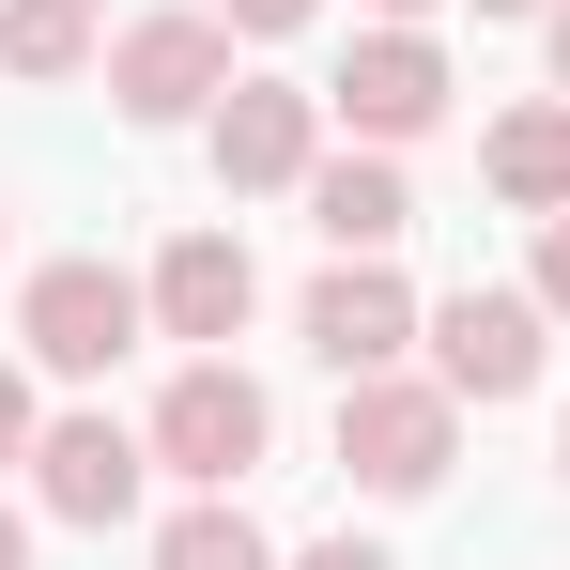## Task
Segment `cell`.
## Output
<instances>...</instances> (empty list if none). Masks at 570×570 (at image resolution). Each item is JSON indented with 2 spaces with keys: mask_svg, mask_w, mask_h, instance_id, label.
Instances as JSON below:
<instances>
[{
  "mask_svg": "<svg viewBox=\"0 0 570 570\" xmlns=\"http://www.w3.org/2000/svg\"><path fill=\"white\" fill-rule=\"evenodd\" d=\"M139 340H155V293L124 278V263H94V247H78V263H31V293H16V355H31L47 385H108Z\"/></svg>",
  "mask_w": 570,
  "mask_h": 570,
  "instance_id": "6da1fadb",
  "label": "cell"
},
{
  "mask_svg": "<svg viewBox=\"0 0 570 570\" xmlns=\"http://www.w3.org/2000/svg\"><path fill=\"white\" fill-rule=\"evenodd\" d=\"M340 478H355V493H401V509L448 493V478H463V401L432 371H355L340 385Z\"/></svg>",
  "mask_w": 570,
  "mask_h": 570,
  "instance_id": "7a4b0ae2",
  "label": "cell"
},
{
  "mask_svg": "<svg viewBox=\"0 0 570 570\" xmlns=\"http://www.w3.org/2000/svg\"><path fill=\"white\" fill-rule=\"evenodd\" d=\"M139 432H155V463L186 478V493H247V463L278 448V401L232 371V355H186V371L155 385V416H139Z\"/></svg>",
  "mask_w": 570,
  "mask_h": 570,
  "instance_id": "3957f363",
  "label": "cell"
},
{
  "mask_svg": "<svg viewBox=\"0 0 570 570\" xmlns=\"http://www.w3.org/2000/svg\"><path fill=\"white\" fill-rule=\"evenodd\" d=\"M416 340H432V385H448L463 416H493V401H524V385H540V355H556V308H540V293L463 278L432 324H416Z\"/></svg>",
  "mask_w": 570,
  "mask_h": 570,
  "instance_id": "277c9868",
  "label": "cell"
},
{
  "mask_svg": "<svg viewBox=\"0 0 570 570\" xmlns=\"http://www.w3.org/2000/svg\"><path fill=\"white\" fill-rule=\"evenodd\" d=\"M216 94H232V16H216V0L108 31V108H124V124H216Z\"/></svg>",
  "mask_w": 570,
  "mask_h": 570,
  "instance_id": "5b68a950",
  "label": "cell"
},
{
  "mask_svg": "<svg viewBox=\"0 0 570 570\" xmlns=\"http://www.w3.org/2000/svg\"><path fill=\"white\" fill-rule=\"evenodd\" d=\"M448 94H463V78H448V47H432L416 16H371V31H355V62L324 78V108H340V124L371 139V155L432 139V124H448Z\"/></svg>",
  "mask_w": 570,
  "mask_h": 570,
  "instance_id": "8992f818",
  "label": "cell"
},
{
  "mask_svg": "<svg viewBox=\"0 0 570 570\" xmlns=\"http://www.w3.org/2000/svg\"><path fill=\"white\" fill-rule=\"evenodd\" d=\"M200 155H216V186H232V200L308 186V170H324V94H308V78H232L216 124H200Z\"/></svg>",
  "mask_w": 570,
  "mask_h": 570,
  "instance_id": "52a82bcc",
  "label": "cell"
},
{
  "mask_svg": "<svg viewBox=\"0 0 570 570\" xmlns=\"http://www.w3.org/2000/svg\"><path fill=\"white\" fill-rule=\"evenodd\" d=\"M139 478H155V432H124V416H108V401H78V416H47V432H31V509H47V524H124V509H139Z\"/></svg>",
  "mask_w": 570,
  "mask_h": 570,
  "instance_id": "ba28073f",
  "label": "cell"
},
{
  "mask_svg": "<svg viewBox=\"0 0 570 570\" xmlns=\"http://www.w3.org/2000/svg\"><path fill=\"white\" fill-rule=\"evenodd\" d=\"M416 324H432V308L401 293V263H324L308 308H293V340H308L340 385H355V371H401V355H416Z\"/></svg>",
  "mask_w": 570,
  "mask_h": 570,
  "instance_id": "9c48e42d",
  "label": "cell"
},
{
  "mask_svg": "<svg viewBox=\"0 0 570 570\" xmlns=\"http://www.w3.org/2000/svg\"><path fill=\"white\" fill-rule=\"evenodd\" d=\"M139 293H155V340H186V355H232V340H247V308H263V278H247V247H232V232H170Z\"/></svg>",
  "mask_w": 570,
  "mask_h": 570,
  "instance_id": "30bf717a",
  "label": "cell"
},
{
  "mask_svg": "<svg viewBox=\"0 0 570 570\" xmlns=\"http://www.w3.org/2000/svg\"><path fill=\"white\" fill-rule=\"evenodd\" d=\"M293 200H308V232H324L340 263H385V247L416 232V186H401V155H371V139H355V155H324Z\"/></svg>",
  "mask_w": 570,
  "mask_h": 570,
  "instance_id": "8fae6325",
  "label": "cell"
},
{
  "mask_svg": "<svg viewBox=\"0 0 570 570\" xmlns=\"http://www.w3.org/2000/svg\"><path fill=\"white\" fill-rule=\"evenodd\" d=\"M478 186L509 200V216H570V94L509 108V124L478 139Z\"/></svg>",
  "mask_w": 570,
  "mask_h": 570,
  "instance_id": "7c38bea8",
  "label": "cell"
},
{
  "mask_svg": "<svg viewBox=\"0 0 570 570\" xmlns=\"http://www.w3.org/2000/svg\"><path fill=\"white\" fill-rule=\"evenodd\" d=\"M108 62V0H0V78H94Z\"/></svg>",
  "mask_w": 570,
  "mask_h": 570,
  "instance_id": "4fadbf2b",
  "label": "cell"
},
{
  "mask_svg": "<svg viewBox=\"0 0 570 570\" xmlns=\"http://www.w3.org/2000/svg\"><path fill=\"white\" fill-rule=\"evenodd\" d=\"M155 570H278V540H263L232 493H186V509L155 524Z\"/></svg>",
  "mask_w": 570,
  "mask_h": 570,
  "instance_id": "5bb4252c",
  "label": "cell"
},
{
  "mask_svg": "<svg viewBox=\"0 0 570 570\" xmlns=\"http://www.w3.org/2000/svg\"><path fill=\"white\" fill-rule=\"evenodd\" d=\"M31 432H47V401H31V371H16V355H0V478L31 463Z\"/></svg>",
  "mask_w": 570,
  "mask_h": 570,
  "instance_id": "9a60e30c",
  "label": "cell"
},
{
  "mask_svg": "<svg viewBox=\"0 0 570 570\" xmlns=\"http://www.w3.org/2000/svg\"><path fill=\"white\" fill-rule=\"evenodd\" d=\"M216 16H232V31H247V47H278V31H308V16H324V0H216Z\"/></svg>",
  "mask_w": 570,
  "mask_h": 570,
  "instance_id": "2e32d148",
  "label": "cell"
},
{
  "mask_svg": "<svg viewBox=\"0 0 570 570\" xmlns=\"http://www.w3.org/2000/svg\"><path fill=\"white\" fill-rule=\"evenodd\" d=\"M524 293H540V308L570 324V216H540V278H524Z\"/></svg>",
  "mask_w": 570,
  "mask_h": 570,
  "instance_id": "e0dca14e",
  "label": "cell"
},
{
  "mask_svg": "<svg viewBox=\"0 0 570 570\" xmlns=\"http://www.w3.org/2000/svg\"><path fill=\"white\" fill-rule=\"evenodd\" d=\"M293 570H401V556H385V540H308Z\"/></svg>",
  "mask_w": 570,
  "mask_h": 570,
  "instance_id": "ac0fdd59",
  "label": "cell"
},
{
  "mask_svg": "<svg viewBox=\"0 0 570 570\" xmlns=\"http://www.w3.org/2000/svg\"><path fill=\"white\" fill-rule=\"evenodd\" d=\"M0 570H31V524H16V509H0Z\"/></svg>",
  "mask_w": 570,
  "mask_h": 570,
  "instance_id": "d6986e66",
  "label": "cell"
},
{
  "mask_svg": "<svg viewBox=\"0 0 570 570\" xmlns=\"http://www.w3.org/2000/svg\"><path fill=\"white\" fill-rule=\"evenodd\" d=\"M556 94H570V0H556Z\"/></svg>",
  "mask_w": 570,
  "mask_h": 570,
  "instance_id": "ffe728a7",
  "label": "cell"
},
{
  "mask_svg": "<svg viewBox=\"0 0 570 570\" xmlns=\"http://www.w3.org/2000/svg\"><path fill=\"white\" fill-rule=\"evenodd\" d=\"M478 16H556V0H478Z\"/></svg>",
  "mask_w": 570,
  "mask_h": 570,
  "instance_id": "44dd1931",
  "label": "cell"
},
{
  "mask_svg": "<svg viewBox=\"0 0 570 570\" xmlns=\"http://www.w3.org/2000/svg\"><path fill=\"white\" fill-rule=\"evenodd\" d=\"M371 16H416V31H432V0H371Z\"/></svg>",
  "mask_w": 570,
  "mask_h": 570,
  "instance_id": "7402d4cb",
  "label": "cell"
},
{
  "mask_svg": "<svg viewBox=\"0 0 570 570\" xmlns=\"http://www.w3.org/2000/svg\"><path fill=\"white\" fill-rule=\"evenodd\" d=\"M556 463H570V432H556Z\"/></svg>",
  "mask_w": 570,
  "mask_h": 570,
  "instance_id": "603a6c76",
  "label": "cell"
}]
</instances>
